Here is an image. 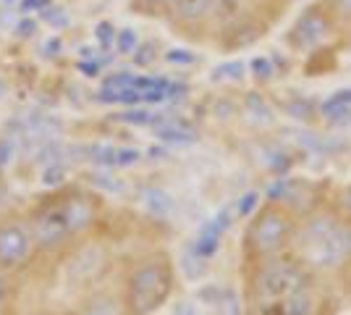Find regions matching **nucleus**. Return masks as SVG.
Instances as JSON below:
<instances>
[{
    "label": "nucleus",
    "instance_id": "1",
    "mask_svg": "<svg viewBox=\"0 0 351 315\" xmlns=\"http://www.w3.org/2000/svg\"><path fill=\"white\" fill-rule=\"evenodd\" d=\"M315 273L296 257H273L249 276L247 315H315Z\"/></svg>",
    "mask_w": 351,
    "mask_h": 315
},
{
    "label": "nucleus",
    "instance_id": "2",
    "mask_svg": "<svg viewBox=\"0 0 351 315\" xmlns=\"http://www.w3.org/2000/svg\"><path fill=\"white\" fill-rule=\"evenodd\" d=\"M291 255L307 270L338 273L349 263V224L333 205H317L296 224Z\"/></svg>",
    "mask_w": 351,
    "mask_h": 315
},
{
    "label": "nucleus",
    "instance_id": "3",
    "mask_svg": "<svg viewBox=\"0 0 351 315\" xmlns=\"http://www.w3.org/2000/svg\"><path fill=\"white\" fill-rule=\"evenodd\" d=\"M296 213L283 202H265L263 208L252 215L244 234V250H247L249 263L260 266L265 260L280 257L291 250L293 231H296Z\"/></svg>",
    "mask_w": 351,
    "mask_h": 315
},
{
    "label": "nucleus",
    "instance_id": "4",
    "mask_svg": "<svg viewBox=\"0 0 351 315\" xmlns=\"http://www.w3.org/2000/svg\"><path fill=\"white\" fill-rule=\"evenodd\" d=\"M283 45L289 47L293 56H304V58L346 50L336 21L330 19V14L325 11L320 0L307 3L299 14L293 16L289 30L283 32Z\"/></svg>",
    "mask_w": 351,
    "mask_h": 315
},
{
    "label": "nucleus",
    "instance_id": "5",
    "mask_svg": "<svg viewBox=\"0 0 351 315\" xmlns=\"http://www.w3.org/2000/svg\"><path fill=\"white\" fill-rule=\"evenodd\" d=\"M236 0H171L165 21L194 43L218 37L220 27L226 24L228 14L234 11Z\"/></svg>",
    "mask_w": 351,
    "mask_h": 315
},
{
    "label": "nucleus",
    "instance_id": "6",
    "mask_svg": "<svg viewBox=\"0 0 351 315\" xmlns=\"http://www.w3.org/2000/svg\"><path fill=\"white\" fill-rule=\"evenodd\" d=\"M173 289V270L162 260H152L134 270L129 281V305L136 315H152L165 305Z\"/></svg>",
    "mask_w": 351,
    "mask_h": 315
},
{
    "label": "nucleus",
    "instance_id": "7",
    "mask_svg": "<svg viewBox=\"0 0 351 315\" xmlns=\"http://www.w3.org/2000/svg\"><path fill=\"white\" fill-rule=\"evenodd\" d=\"M73 234L71 221H69V213H66V202L60 205H50V208L40 210L34 215V224H32V237L37 244L43 247H56L63 240H69Z\"/></svg>",
    "mask_w": 351,
    "mask_h": 315
},
{
    "label": "nucleus",
    "instance_id": "8",
    "mask_svg": "<svg viewBox=\"0 0 351 315\" xmlns=\"http://www.w3.org/2000/svg\"><path fill=\"white\" fill-rule=\"evenodd\" d=\"M32 231L21 224L0 226V268H16L19 263H24L32 250Z\"/></svg>",
    "mask_w": 351,
    "mask_h": 315
},
{
    "label": "nucleus",
    "instance_id": "9",
    "mask_svg": "<svg viewBox=\"0 0 351 315\" xmlns=\"http://www.w3.org/2000/svg\"><path fill=\"white\" fill-rule=\"evenodd\" d=\"M103 263H105L103 250H100L97 244H87V247H82V250L69 260L66 276H69V281H71L73 286H84L103 270Z\"/></svg>",
    "mask_w": 351,
    "mask_h": 315
},
{
    "label": "nucleus",
    "instance_id": "10",
    "mask_svg": "<svg viewBox=\"0 0 351 315\" xmlns=\"http://www.w3.org/2000/svg\"><path fill=\"white\" fill-rule=\"evenodd\" d=\"M228 224H231V221H226V213H220L218 218H213L210 224L202 226L199 237L194 240V250L205 257V260H210V257L220 250V237H223V231L228 229Z\"/></svg>",
    "mask_w": 351,
    "mask_h": 315
},
{
    "label": "nucleus",
    "instance_id": "11",
    "mask_svg": "<svg viewBox=\"0 0 351 315\" xmlns=\"http://www.w3.org/2000/svg\"><path fill=\"white\" fill-rule=\"evenodd\" d=\"M302 0H247V5L254 11V14H260L270 24V27H276L280 24L286 16L291 14L293 5H299Z\"/></svg>",
    "mask_w": 351,
    "mask_h": 315
},
{
    "label": "nucleus",
    "instance_id": "12",
    "mask_svg": "<svg viewBox=\"0 0 351 315\" xmlns=\"http://www.w3.org/2000/svg\"><path fill=\"white\" fill-rule=\"evenodd\" d=\"M330 19L336 21L343 47H351V0H320Z\"/></svg>",
    "mask_w": 351,
    "mask_h": 315
},
{
    "label": "nucleus",
    "instance_id": "13",
    "mask_svg": "<svg viewBox=\"0 0 351 315\" xmlns=\"http://www.w3.org/2000/svg\"><path fill=\"white\" fill-rule=\"evenodd\" d=\"M320 116L328 121H343L351 116V90H338L328 95V100H322Z\"/></svg>",
    "mask_w": 351,
    "mask_h": 315
},
{
    "label": "nucleus",
    "instance_id": "14",
    "mask_svg": "<svg viewBox=\"0 0 351 315\" xmlns=\"http://www.w3.org/2000/svg\"><path fill=\"white\" fill-rule=\"evenodd\" d=\"M66 213H69L73 234L84 231V229L92 224V215H95V213H92V205H89L84 197H71V200H66Z\"/></svg>",
    "mask_w": 351,
    "mask_h": 315
},
{
    "label": "nucleus",
    "instance_id": "15",
    "mask_svg": "<svg viewBox=\"0 0 351 315\" xmlns=\"http://www.w3.org/2000/svg\"><path fill=\"white\" fill-rule=\"evenodd\" d=\"M142 200H145L147 210L155 213V215H160V218L171 215V210H173V200H171L168 192H162V189H147L145 195H142Z\"/></svg>",
    "mask_w": 351,
    "mask_h": 315
},
{
    "label": "nucleus",
    "instance_id": "16",
    "mask_svg": "<svg viewBox=\"0 0 351 315\" xmlns=\"http://www.w3.org/2000/svg\"><path fill=\"white\" fill-rule=\"evenodd\" d=\"M168 5H171V0H132V8L136 11V14L160 16V19H165Z\"/></svg>",
    "mask_w": 351,
    "mask_h": 315
},
{
    "label": "nucleus",
    "instance_id": "17",
    "mask_svg": "<svg viewBox=\"0 0 351 315\" xmlns=\"http://www.w3.org/2000/svg\"><path fill=\"white\" fill-rule=\"evenodd\" d=\"M82 315H118V302L110 300V297H100L89 305Z\"/></svg>",
    "mask_w": 351,
    "mask_h": 315
},
{
    "label": "nucleus",
    "instance_id": "18",
    "mask_svg": "<svg viewBox=\"0 0 351 315\" xmlns=\"http://www.w3.org/2000/svg\"><path fill=\"white\" fill-rule=\"evenodd\" d=\"M260 208V195L257 192H247V195L239 200V215L241 218H252Z\"/></svg>",
    "mask_w": 351,
    "mask_h": 315
},
{
    "label": "nucleus",
    "instance_id": "19",
    "mask_svg": "<svg viewBox=\"0 0 351 315\" xmlns=\"http://www.w3.org/2000/svg\"><path fill=\"white\" fill-rule=\"evenodd\" d=\"M333 208L346 218V221H351V184L349 187H343L341 192H338L336 202H333Z\"/></svg>",
    "mask_w": 351,
    "mask_h": 315
},
{
    "label": "nucleus",
    "instance_id": "20",
    "mask_svg": "<svg viewBox=\"0 0 351 315\" xmlns=\"http://www.w3.org/2000/svg\"><path fill=\"white\" fill-rule=\"evenodd\" d=\"M173 315H197V310H194V305H191V302H184L181 307H176Z\"/></svg>",
    "mask_w": 351,
    "mask_h": 315
},
{
    "label": "nucleus",
    "instance_id": "21",
    "mask_svg": "<svg viewBox=\"0 0 351 315\" xmlns=\"http://www.w3.org/2000/svg\"><path fill=\"white\" fill-rule=\"evenodd\" d=\"M3 300H5V279L0 276V307H3Z\"/></svg>",
    "mask_w": 351,
    "mask_h": 315
},
{
    "label": "nucleus",
    "instance_id": "22",
    "mask_svg": "<svg viewBox=\"0 0 351 315\" xmlns=\"http://www.w3.org/2000/svg\"><path fill=\"white\" fill-rule=\"evenodd\" d=\"M349 224V260H351V221H346Z\"/></svg>",
    "mask_w": 351,
    "mask_h": 315
}]
</instances>
